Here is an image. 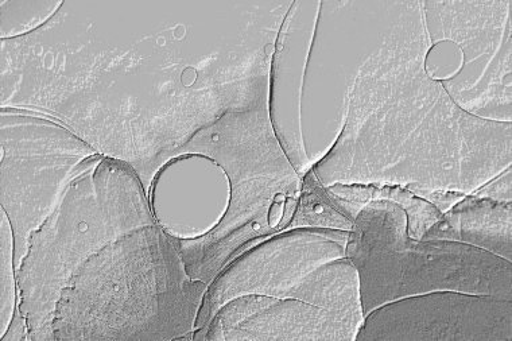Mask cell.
Segmentation results:
<instances>
[{
	"instance_id": "cell-8",
	"label": "cell",
	"mask_w": 512,
	"mask_h": 341,
	"mask_svg": "<svg viewBox=\"0 0 512 341\" xmlns=\"http://www.w3.org/2000/svg\"><path fill=\"white\" fill-rule=\"evenodd\" d=\"M2 195L15 239L17 273L31 236L49 219L69 186L104 155L57 120L2 108Z\"/></svg>"
},
{
	"instance_id": "cell-16",
	"label": "cell",
	"mask_w": 512,
	"mask_h": 341,
	"mask_svg": "<svg viewBox=\"0 0 512 341\" xmlns=\"http://www.w3.org/2000/svg\"><path fill=\"white\" fill-rule=\"evenodd\" d=\"M64 0H0L2 40H15L36 33L60 11Z\"/></svg>"
},
{
	"instance_id": "cell-17",
	"label": "cell",
	"mask_w": 512,
	"mask_h": 341,
	"mask_svg": "<svg viewBox=\"0 0 512 341\" xmlns=\"http://www.w3.org/2000/svg\"><path fill=\"white\" fill-rule=\"evenodd\" d=\"M19 290L15 266V239L9 216L0 213V337L5 336L18 309Z\"/></svg>"
},
{
	"instance_id": "cell-7",
	"label": "cell",
	"mask_w": 512,
	"mask_h": 341,
	"mask_svg": "<svg viewBox=\"0 0 512 341\" xmlns=\"http://www.w3.org/2000/svg\"><path fill=\"white\" fill-rule=\"evenodd\" d=\"M348 238L347 231L296 228L248 248L208 286L195 332L221 306L248 294L296 298L364 321L358 271L345 255Z\"/></svg>"
},
{
	"instance_id": "cell-14",
	"label": "cell",
	"mask_w": 512,
	"mask_h": 341,
	"mask_svg": "<svg viewBox=\"0 0 512 341\" xmlns=\"http://www.w3.org/2000/svg\"><path fill=\"white\" fill-rule=\"evenodd\" d=\"M337 207L354 222L360 209L371 201H390L397 204L407 217V232L411 239L421 240L442 217V212L432 203L421 199L405 186L335 184L325 186Z\"/></svg>"
},
{
	"instance_id": "cell-11",
	"label": "cell",
	"mask_w": 512,
	"mask_h": 341,
	"mask_svg": "<svg viewBox=\"0 0 512 341\" xmlns=\"http://www.w3.org/2000/svg\"><path fill=\"white\" fill-rule=\"evenodd\" d=\"M362 321L296 300L248 294L221 306L192 340H332L351 341Z\"/></svg>"
},
{
	"instance_id": "cell-5",
	"label": "cell",
	"mask_w": 512,
	"mask_h": 341,
	"mask_svg": "<svg viewBox=\"0 0 512 341\" xmlns=\"http://www.w3.org/2000/svg\"><path fill=\"white\" fill-rule=\"evenodd\" d=\"M149 197L130 165L102 160L77 177L31 236L18 270V309L29 341L53 340L54 310L73 275L107 244L153 226Z\"/></svg>"
},
{
	"instance_id": "cell-9",
	"label": "cell",
	"mask_w": 512,
	"mask_h": 341,
	"mask_svg": "<svg viewBox=\"0 0 512 341\" xmlns=\"http://www.w3.org/2000/svg\"><path fill=\"white\" fill-rule=\"evenodd\" d=\"M511 0L422 2L430 48L451 42L461 67L441 85L469 114L511 122Z\"/></svg>"
},
{
	"instance_id": "cell-6",
	"label": "cell",
	"mask_w": 512,
	"mask_h": 341,
	"mask_svg": "<svg viewBox=\"0 0 512 341\" xmlns=\"http://www.w3.org/2000/svg\"><path fill=\"white\" fill-rule=\"evenodd\" d=\"M345 255L358 271L364 319L402 298L459 292L512 301V262L448 240H415L406 213L390 201L364 205Z\"/></svg>"
},
{
	"instance_id": "cell-12",
	"label": "cell",
	"mask_w": 512,
	"mask_h": 341,
	"mask_svg": "<svg viewBox=\"0 0 512 341\" xmlns=\"http://www.w3.org/2000/svg\"><path fill=\"white\" fill-rule=\"evenodd\" d=\"M320 2H292L279 29L270 71V118L300 176L312 169L302 134V88Z\"/></svg>"
},
{
	"instance_id": "cell-15",
	"label": "cell",
	"mask_w": 512,
	"mask_h": 341,
	"mask_svg": "<svg viewBox=\"0 0 512 341\" xmlns=\"http://www.w3.org/2000/svg\"><path fill=\"white\" fill-rule=\"evenodd\" d=\"M296 228H324L347 232L354 228V222L337 207L313 169H309L302 176L296 213L287 230Z\"/></svg>"
},
{
	"instance_id": "cell-3",
	"label": "cell",
	"mask_w": 512,
	"mask_h": 341,
	"mask_svg": "<svg viewBox=\"0 0 512 341\" xmlns=\"http://www.w3.org/2000/svg\"><path fill=\"white\" fill-rule=\"evenodd\" d=\"M208 285L158 224L92 255L62 290L53 340H192Z\"/></svg>"
},
{
	"instance_id": "cell-2",
	"label": "cell",
	"mask_w": 512,
	"mask_h": 341,
	"mask_svg": "<svg viewBox=\"0 0 512 341\" xmlns=\"http://www.w3.org/2000/svg\"><path fill=\"white\" fill-rule=\"evenodd\" d=\"M422 2H397L349 85L343 126L312 166L324 186L399 185L472 195L512 162V123L477 118L426 71Z\"/></svg>"
},
{
	"instance_id": "cell-18",
	"label": "cell",
	"mask_w": 512,
	"mask_h": 341,
	"mask_svg": "<svg viewBox=\"0 0 512 341\" xmlns=\"http://www.w3.org/2000/svg\"><path fill=\"white\" fill-rule=\"evenodd\" d=\"M472 195L484 197L500 203H512V170L507 168L487 184L480 186Z\"/></svg>"
},
{
	"instance_id": "cell-13",
	"label": "cell",
	"mask_w": 512,
	"mask_h": 341,
	"mask_svg": "<svg viewBox=\"0 0 512 341\" xmlns=\"http://www.w3.org/2000/svg\"><path fill=\"white\" fill-rule=\"evenodd\" d=\"M421 240L464 243L512 262V203L467 195Z\"/></svg>"
},
{
	"instance_id": "cell-4",
	"label": "cell",
	"mask_w": 512,
	"mask_h": 341,
	"mask_svg": "<svg viewBox=\"0 0 512 341\" xmlns=\"http://www.w3.org/2000/svg\"><path fill=\"white\" fill-rule=\"evenodd\" d=\"M184 154L209 158L230 182V201L219 224L200 238H174L190 277L209 286L248 248L289 228L302 177L275 134L269 102L226 112L173 158Z\"/></svg>"
},
{
	"instance_id": "cell-10",
	"label": "cell",
	"mask_w": 512,
	"mask_h": 341,
	"mask_svg": "<svg viewBox=\"0 0 512 341\" xmlns=\"http://www.w3.org/2000/svg\"><path fill=\"white\" fill-rule=\"evenodd\" d=\"M355 340L512 341V301L459 292L402 298L372 310Z\"/></svg>"
},
{
	"instance_id": "cell-1",
	"label": "cell",
	"mask_w": 512,
	"mask_h": 341,
	"mask_svg": "<svg viewBox=\"0 0 512 341\" xmlns=\"http://www.w3.org/2000/svg\"><path fill=\"white\" fill-rule=\"evenodd\" d=\"M292 2H64L30 36L2 40L0 107L65 124L155 173L220 116L270 102L275 41Z\"/></svg>"
}]
</instances>
